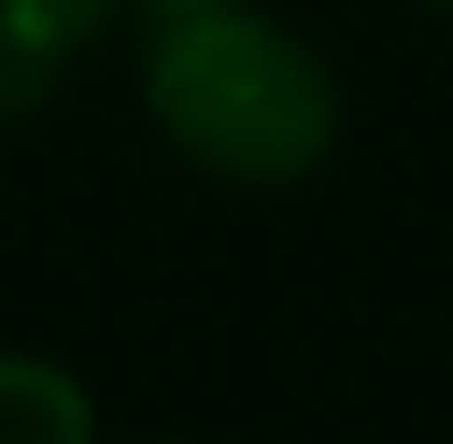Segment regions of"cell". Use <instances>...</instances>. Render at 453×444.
<instances>
[{"label":"cell","mask_w":453,"mask_h":444,"mask_svg":"<svg viewBox=\"0 0 453 444\" xmlns=\"http://www.w3.org/2000/svg\"><path fill=\"white\" fill-rule=\"evenodd\" d=\"M140 122L183 174L219 192H305L349 140L340 61L271 0L157 9L131 61Z\"/></svg>","instance_id":"6da1fadb"},{"label":"cell","mask_w":453,"mask_h":444,"mask_svg":"<svg viewBox=\"0 0 453 444\" xmlns=\"http://www.w3.org/2000/svg\"><path fill=\"white\" fill-rule=\"evenodd\" d=\"M0 444H105L96 384L53 348L0 340Z\"/></svg>","instance_id":"7a4b0ae2"},{"label":"cell","mask_w":453,"mask_h":444,"mask_svg":"<svg viewBox=\"0 0 453 444\" xmlns=\"http://www.w3.org/2000/svg\"><path fill=\"white\" fill-rule=\"evenodd\" d=\"M70 61H79V53L61 44L53 27H35L18 0H0V131H9V122H27V113L44 105V96L61 88V70H70Z\"/></svg>","instance_id":"3957f363"},{"label":"cell","mask_w":453,"mask_h":444,"mask_svg":"<svg viewBox=\"0 0 453 444\" xmlns=\"http://www.w3.org/2000/svg\"><path fill=\"white\" fill-rule=\"evenodd\" d=\"M131 9H149V18H157V9H192V0H131Z\"/></svg>","instance_id":"277c9868"},{"label":"cell","mask_w":453,"mask_h":444,"mask_svg":"<svg viewBox=\"0 0 453 444\" xmlns=\"http://www.w3.org/2000/svg\"><path fill=\"white\" fill-rule=\"evenodd\" d=\"M410 9H427V18H453V0H410Z\"/></svg>","instance_id":"5b68a950"},{"label":"cell","mask_w":453,"mask_h":444,"mask_svg":"<svg viewBox=\"0 0 453 444\" xmlns=\"http://www.w3.org/2000/svg\"><path fill=\"white\" fill-rule=\"evenodd\" d=\"M140 444H192V436H140Z\"/></svg>","instance_id":"8992f818"}]
</instances>
